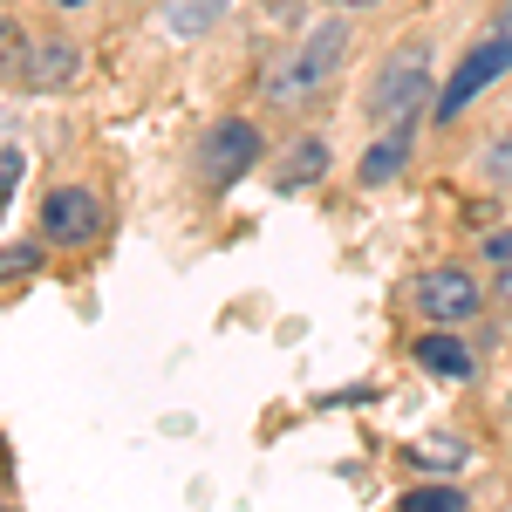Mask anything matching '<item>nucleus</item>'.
Here are the masks:
<instances>
[{
	"mask_svg": "<svg viewBox=\"0 0 512 512\" xmlns=\"http://www.w3.org/2000/svg\"><path fill=\"white\" fill-rule=\"evenodd\" d=\"M424 89H431V62L424 55H396L390 69L376 76V89H369V117L376 123H403L424 110Z\"/></svg>",
	"mask_w": 512,
	"mask_h": 512,
	"instance_id": "20e7f679",
	"label": "nucleus"
},
{
	"mask_svg": "<svg viewBox=\"0 0 512 512\" xmlns=\"http://www.w3.org/2000/svg\"><path fill=\"white\" fill-rule=\"evenodd\" d=\"M260 158V130L246 117H226L212 137H205V151H198V178L212 185V192H226V185H239V171Z\"/></svg>",
	"mask_w": 512,
	"mask_h": 512,
	"instance_id": "39448f33",
	"label": "nucleus"
},
{
	"mask_svg": "<svg viewBox=\"0 0 512 512\" xmlns=\"http://www.w3.org/2000/svg\"><path fill=\"white\" fill-rule=\"evenodd\" d=\"M492 171H499V178H512V137H506V144H492Z\"/></svg>",
	"mask_w": 512,
	"mask_h": 512,
	"instance_id": "2eb2a0df",
	"label": "nucleus"
},
{
	"mask_svg": "<svg viewBox=\"0 0 512 512\" xmlns=\"http://www.w3.org/2000/svg\"><path fill=\"white\" fill-rule=\"evenodd\" d=\"M335 7H376V0H335Z\"/></svg>",
	"mask_w": 512,
	"mask_h": 512,
	"instance_id": "6ab92c4d",
	"label": "nucleus"
},
{
	"mask_svg": "<svg viewBox=\"0 0 512 512\" xmlns=\"http://www.w3.org/2000/svg\"><path fill=\"white\" fill-rule=\"evenodd\" d=\"M96 226H103V198L89 185H55L41 198V239L48 246H82V239H96Z\"/></svg>",
	"mask_w": 512,
	"mask_h": 512,
	"instance_id": "7ed1b4c3",
	"label": "nucleus"
},
{
	"mask_svg": "<svg viewBox=\"0 0 512 512\" xmlns=\"http://www.w3.org/2000/svg\"><path fill=\"white\" fill-rule=\"evenodd\" d=\"M76 48L69 41H28V62H21V76L35 82V89H69L76 82Z\"/></svg>",
	"mask_w": 512,
	"mask_h": 512,
	"instance_id": "0eeeda50",
	"label": "nucleus"
},
{
	"mask_svg": "<svg viewBox=\"0 0 512 512\" xmlns=\"http://www.w3.org/2000/svg\"><path fill=\"white\" fill-rule=\"evenodd\" d=\"M499 301H506V308H512V260H506V267H499Z\"/></svg>",
	"mask_w": 512,
	"mask_h": 512,
	"instance_id": "f3484780",
	"label": "nucleus"
},
{
	"mask_svg": "<svg viewBox=\"0 0 512 512\" xmlns=\"http://www.w3.org/2000/svg\"><path fill=\"white\" fill-rule=\"evenodd\" d=\"M403 158H410V137H403V130H390L376 151H362V185H383V178H396V171H403Z\"/></svg>",
	"mask_w": 512,
	"mask_h": 512,
	"instance_id": "1a4fd4ad",
	"label": "nucleus"
},
{
	"mask_svg": "<svg viewBox=\"0 0 512 512\" xmlns=\"http://www.w3.org/2000/svg\"><path fill=\"white\" fill-rule=\"evenodd\" d=\"M321 171H328V144H321V137H301L294 158H287V171H280V185H301V178H321Z\"/></svg>",
	"mask_w": 512,
	"mask_h": 512,
	"instance_id": "9b49d317",
	"label": "nucleus"
},
{
	"mask_svg": "<svg viewBox=\"0 0 512 512\" xmlns=\"http://www.w3.org/2000/svg\"><path fill=\"white\" fill-rule=\"evenodd\" d=\"M41 267V239H14V246H0V287L21 274H35Z\"/></svg>",
	"mask_w": 512,
	"mask_h": 512,
	"instance_id": "ddd939ff",
	"label": "nucleus"
},
{
	"mask_svg": "<svg viewBox=\"0 0 512 512\" xmlns=\"http://www.w3.org/2000/svg\"><path fill=\"white\" fill-rule=\"evenodd\" d=\"M226 14V0H171V35L178 41H198L212 21Z\"/></svg>",
	"mask_w": 512,
	"mask_h": 512,
	"instance_id": "9d476101",
	"label": "nucleus"
},
{
	"mask_svg": "<svg viewBox=\"0 0 512 512\" xmlns=\"http://www.w3.org/2000/svg\"><path fill=\"white\" fill-rule=\"evenodd\" d=\"M417 362H424L431 376H444V383H465V376H472V349L451 342V335H424V342H417Z\"/></svg>",
	"mask_w": 512,
	"mask_h": 512,
	"instance_id": "6e6552de",
	"label": "nucleus"
},
{
	"mask_svg": "<svg viewBox=\"0 0 512 512\" xmlns=\"http://www.w3.org/2000/svg\"><path fill=\"white\" fill-rule=\"evenodd\" d=\"M342 55H349V28H342V21L308 28V35H301V48H294L274 76H267V96H274V103H301L308 89H321V82L335 76V62H342Z\"/></svg>",
	"mask_w": 512,
	"mask_h": 512,
	"instance_id": "f257e3e1",
	"label": "nucleus"
},
{
	"mask_svg": "<svg viewBox=\"0 0 512 512\" xmlns=\"http://www.w3.org/2000/svg\"><path fill=\"white\" fill-rule=\"evenodd\" d=\"M485 253H492V260L506 267V260H512V226H506V233H492V239H485Z\"/></svg>",
	"mask_w": 512,
	"mask_h": 512,
	"instance_id": "4468645a",
	"label": "nucleus"
},
{
	"mask_svg": "<svg viewBox=\"0 0 512 512\" xmlns=\"http://www.w3.org/2000/svg\"><path fill=\"white\" fill-rule=\"evenodd\" d=\"M403 512H465V492L458 485H417L403 499Z\"/></svg>",
	"mask_w": 512,
	"mask_h": 512,
	"instance_id": "f8f14e48",
	"label": "nucleus"
},
{
	"mask_svg": "<svg viewBox=\"0 0 512 512\" xmlns=\"http://www.w3.org/2000/svg\"><path fill=\"white\" fill-rule=\"evenodd\" d=\"M55 7H62V14H76V7H96V0H55Z\"/></svg>",
	"mask_w": 512,
	"mask_h": 512,
	"instance_id": "a211bd4d",
	"label": "nucleus"
},
{
	"mask_svg": "<svg viewBox=\"0 0 512 512\" xmlns=\"http://www.w3.org/2000/svg\"><path fill=\"white\" fill-rule=\"evenodd\" d=\"M506 69H512V35H485L472 55L458 62V76L444 82V96H437V117H444V123L465 117V110L478 103V89H492V82L506 76Z\"/></svg>",
	"mask_w": 512,
	"mask_h": 512,
	"instance_id": "f03ea898",
	"label": "nucleus"
},
{
	"mask_svg": "<svg viewBox=\"0 0 512 512\" xmlns=\"http://www.w3.org/2000/svg\"><path fill=\"white\" fill-rule=\"evenodd\" d=\"M0 69H14V28L0 21Z\"/></svg>",
	"mask_w": 512,
	"mask_h": 512,
	"instance_id": "dca6fc26",
	"label": "nucleus"
},
{
	"mask_svg": "<svg viewBox=\"0 0 512 512\" xmlns=\"http://www.w3.org/2000/svg\"><path fill=\"white\" fill-rule=\"evenodd\" d=\"M478 280L465 274V267H431V274L417 280V308L437 321V328H458V321H472L478 315Z\"/></svg>",
	"mask_w": 512,
	"mask_h": 512,
	"instance_id": "423d86ee",
	"label": "nucleus"
}]
</instances>
